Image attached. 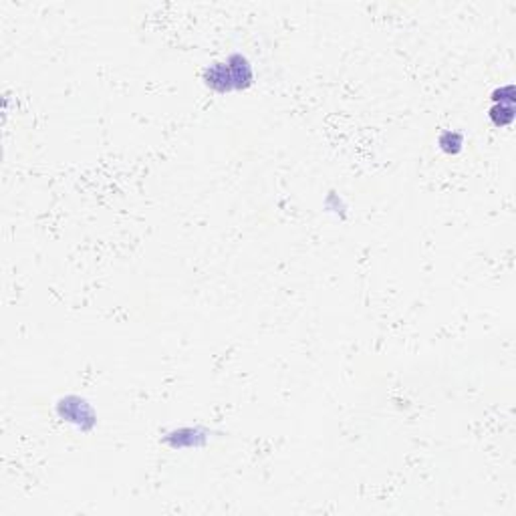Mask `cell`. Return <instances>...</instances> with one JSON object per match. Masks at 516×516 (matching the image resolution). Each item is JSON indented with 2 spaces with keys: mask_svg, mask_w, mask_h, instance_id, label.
<instances>
[{
  "mask_svg": "<svg viewBox=\"0 0 516 516\" xmlns=\"http://www.w3.org/2000/svg\"><path fill=\"white\" fill-rule=\"evenodd\" d=\"M464 148H466V138H464L462 131H456V129L440 131V135H438V150L440 152L446 153L450 158H456L464 152Z\"/></svg>",
  "mask_w": 516,
  "mask_h": 516,
  "instance_id": "4",
  "label": "cell"
},
{
  "mask_svg": "<svg viewBox=\"0 0 516 516\" xmlns=\"http://www.w3.org/2000/svg\"><path fill=\"white\" fill-rule=\"evenodd\" d=\"M490 101L492 103H505V105H515L516 103V87L515 83H506L496 87L490 93Z\"/></svg>",
  "mask_w": 516,
  "mask_h": 516,
  "instance_id": "7",
  "label": "cell"
},
{
  "mask_svg": "<svg viewBox=\"0 0 516 516\" xmlns=\"http://www.w3.org/2000/svg\"><path fill=\"white\" fill-rule=\"evenodd\" d=\"M216 435L214 430L202 425V423H188V425H177L167 430L162 435V444L174 452H182V450H204L210 446L212 438Z\"/></svg>",
  "mask_w": 516,
  "mask_h": 516,
  "instance_id": "3",
  "label": "cell"
},
{
  "mask_svg": "<svg viewBox=\"0 0 516 516\" xmlns=\"http://www.w3.org/2000/svg\"><path fill=\"white\" fill-rule=\"evenodd\" d=\"M516 115L515 105H505V103H492L488 109V121L492 123L494 128L505 129L512 125Z\"/></svg>",
  "mask_w": 516,
  "mask_h": 516,
  "instance_id": "5",
  "label": "cell"
},
{
  "mask_svg": "<svg viewBox=\"0 0 516 516\" xmlns=\"http://www.w3.org/2000/svg\"><path fill=\"white\" fill-rule=\"evenodd\" d=\"M202 85L216 95L244 93L257 83L252 61L242 53H230L224 59L212 61L202 69Z\"/></svg>",
  "mask_w": 516,
  "mask_h": 516,
  "instance_id": "1",
  "label": "cell"
},
{
  "mask_svg": "<svg viewBox=\"0 0 516 516\" xmlns=\"http://www.w3.org/2000/svg\"><path fill=\"white\" fill-rule=\"evenodd\" d=\"M55 416L59 418L63 423H69L71 428H75L81 434H91L99 416L93 403L87 398H83L79 393H65L55 401Z\"/></svg>",
  "mask_w": 516,
  "mask_h": 516,
  "instance_id": "2",
  "label": "cell"
},
{
  "mask_svg": "<svg viewBox=\"0 0 516 516\" xmlns=\"http://www.w3.org/2000/svg\"><path fill=\"white\" fill-rule=\"evenodd\" d=\"M323 208L329 214H333L335 218L339 220H347V212H349V204L345 202V198L341 196L339 192L331 190L327 196H325V202H323Z\"/></svg>",
  "mask_w": 516,
  "mask_h": 516,
  "instance_id": "6",
  "label": "cell"
}]
</instances>
